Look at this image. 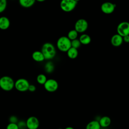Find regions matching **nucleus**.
Here are the masks:
<instances>
[{
	"mask_svg": "<svg viewBox=\"0 0 129 129\" xmlns=\"http://www.w3.org/2000/svg\"><path fill=\"white\" fill-rule=\"evenodd\" d=\"M6 129H19L17 123H9L6 127Z\"/></svg>",
	"mask_w": 129,
	"mask_h": 129,
	"instance_id": "25",
	"label": "nucleus"
},
{
	"mask_svg": "<svg viewBox=\"0 0 129 129\" xmlns=\"http://www.w3.org/2000/svg\"><path fill=\"white\" fill-rule=\"evenodd\" d=\"M117 32L122 37L129 35V22L123 21L120 23L117 27Z\"/></svg>",
	"mask_w": 129,
	"mask_h": 129,
	"instance_id": "6",
	"label": "nucleus"
},
{
	"mask_svg": "<svg viewBox=\"0 0 129 129\" xmlns=\"http://www.w3.org/2000/svg\"><path fill=\"white\" fill-rule=\"evenodd\" d=\"M37 1L39 2H44V0H37Z\"/></svg>",
	"mask_w": 129,
	"mask_h": 129,
	"instance_id": "30",
	"label": "nucleus"
},
{
	"mask_svg": "<svg viewBox=\"0 0 129 129\" xmlns=\"http://www.w3.org/2000/svg\"><path fill=\"white\" fill-rule=\"evenodd\" d=\"M10 25V21L8 18L6 17H2L0 18V29L2 30H7Z\"/></svg>",
	"mask_w": 129,
	"mask_h": 129,
	"instance_id": "13",
	"label": "nucleus"
},
{
	"mask_svg": "<svg viewBox=\"0 0 129 129\" xmlns=\"http://www.w3.org/2000/svg\"><path fill=\"white\" fill-rule=\"evenodd\" d=\"M30 85L27 80L24 78H20L15 82V87L19 91L25 92L28 90Z\"/></svg>",
	"mask_w": 129,
	"mask_h": 129,
	"instance_id": "5",
	"label": "nucleus"
},
{
	"mask_svg": "<svg viewBox=\"0 0 129 129\" xmlns=\"http://www.w3.org/2000/svg\"><path fill=\"white\" fill-rule=\"evenodd\" d=\"M54 69V67L53 63L51 61L47 62L44 66L45 71L47 73H52Z\"/></svg>",
	"mask_w": 129,
	"mask_h": 129,
	"instance_id": "20",
	"label": "nucleus"
},
{
	"mask_svg": "<svg viewBox=\"0 0 129 129\" xmlns=\"http://www.w3.org/2000/svg\"><path fill=\"white\" fill-rule=\"evenodd\" d=\"M41 52L43 54L45 59L53 58L56 53L54 46L49 42H46L43 44L41 48Z\"/></svg>",
	"mask_w": 129,
	"mask_h": 129,
	"instance_id": "1",
	"label": "nucleus"
},
{
	"mask_svg": "<svg viewBox=\"0 0 129 129\" xmlns=\"http://www.w3.org/2000/svg\"><path fill=\"white\" fill-rule=\"evenodd\" d=\"M64 129H74V128L72 126H68V127H66Z\"/></svg>",
	"mask_w": 129,
	"mask_h": 129,
	"instance_id": "29",
	"label": "nucleus"
},
{
	"mask_svg": "<svg viewBox=\"0 0 129 129\" xmlns=\"http://www.w3.org/2000/svg\"><path fill=\"white\" fill-rule=\"evenodd\" d=\"M45 89L49 92H53L55 91L58 87L57 82L52 79H48L44 85Z\"/></svg>",
	"mask_w": 129,
	"mask_h": 129,
	"instance_id": "8",
	"label": "nucleus"
},
{
	"mask_svg": "<svg viewBox=\"0 0 129 129\" xmlns=\"http://www.w3.org/2000/svg\"><path fill=\"white\" fill-rule=\"evenodd\" d=\"M32 57L35 61L37 62H42L45 59L43 54L41 51L36 50L34 51L32 54Z\"/></svg>",
	"mask_w": 129,
	"mask_h": 129,
	"instance_id": "12",
	"label": "nucleus"
},
{
	"mask_svg": "<svg viewBox=\"0 0 129 129\" xmlns=\"http://www.w3.org/2000/svg\"><path fill=\"white\" fill-rule=\"evenodd\" d=\"M78 1L76 0H62L60 3L61 9L65 12L73 11L77 6Z\"/></svg>",
	"mask_w": 129,
	"mask_h": 129,
	"instance_id": "4",
	"label": "nucleus"
},
{
	"mask_svg": "<svg viewBox=\"0 0 129 129\" xmlns=\"http://www.w3.org/2000/svg\"><path fill=\"white\" fill-rule=\"evenodd\" d=\"M81 43L80 42L79 39H75L71 41V45L72 47L76 49H78L81 46Z\"/></svg>",
	"mask_w": 129,
	"mask_h": 129,
	"instance_id": "22",
	"label": "nucleus"
},
{
	"mask_svg": "<svg viewBox=\"0 0 129 129\" xmlns=\"http://www.w3.org/2000/svg\"><path fill=\"white\" fill-rule=\"evenodd\" d=\"M28 129H37L39 126V121L35 116H30L26 120Z\"/></svg>",
	"mask_w": 129,
	"mask_h": 129,
	"instance_id": "9",
	"label": "nucleus"
},
{
	"mask_svg": "<svg viewBox=\"0 0 129 129\" xmlns=\"http://www.w3.org/2000/svg\"><path fill=\"white\" fill-rule=\"evenodd\" d=\"M19 129H26L27 128L26 125V122H25L23 120L19 121L17 123Z\"/></svg>",
	"mask_w": 129,
	"mask_h": 129,
	"instance_id": "24",
	"label": "nucleus"
},
{
	"mask_svg": "<svg viewBox=\"0 0 129 129\" xmlns=\"http://www.w3.org/2000/svg\"><path fill=\"white\" fill-rule=\"evenodd\" d=\"M36 86L34 85H30L29 87V89L28 90L30 92H34L36 90Z\"/></svg>",
	"mask_w": 129,
	"mask_h": 129,
	"instance_id": "27",
	"label": "nucleus"
},
{
	"mask_svg": "<svg viewBox=\"0 0 129 129\" xmlns=\"http://www.w3.org/2000/svg\"><path fill=\"white\" fill-rule=\"evenodd\" d=\"M9 121H10V123H17L19 122L17 117L14 115H12L9 118Z\"/></svg>",
	"mask_w": 129,
	"mask_h": 129,
	"instance_id": "26",
	"label": "nucleus"
},
{
	"mask_svg": "<svg viewBox=\"0 0 129 129\" xmlns=\"http://www.w3.org/2000/svg\"><path fill=\"white\" fill-rule=\"evenodd\" d=\"M116 5L110 2L103 3L101 6L102 12L106 14H110L113 12L115 10Z\"/></svg>",
	"mask_w": 129,
	"mask_h": 129,
	"instance_id": "10",
	"label": "nucleus"
},
{
	"mask_svg": "<svg viewBox=\"0 0 129 129\" xmlns=\"http://www.w3.org/2000/svg\"><path fill=\"white\" fill-rule=\"evenodd\" d=\"M79 40L82 44L87 45L91 42V38L89 35L87 34H83L80 36Z\"/></svg>",
	"mask_w": 129,
	"mask_h": 129,
	"instance_id": "16",
	"label": "nucleus"
},
{
	"mask_svg": "<svg viewBox=\"0 0 129 129\" xmlns=\"http://www.w3.org/2000/svg\"><path fill=\"white\" fill-rule=\"evenodd\" d=\"M36 80H37V82L39 84H41V85H44V84L47 80L45 75L44 74H40L38 75L37 77Z\"/></svg>",
	"mask_w": 129,
	"mask_h": 129,
	"instance_id": "21",
	"label": "nucleus"
},
{
	"mask_svg": "<svg viewBox=\"0 0 129 129\" xmlns=\"http://www.w3.org/2000/svg\"><path fill=\"white\" fill-rule=\"evenodd\" d=\"M56 45L60 51L67 52L72 47L71 40L67 36H61L58 39Z\"/></svg>",
	"mask_w": 129,
	"mask_h": 129,
	"instance_id": "2",
	"label": "nucleus"
},
{
	"mask_svg": "<svg viewBox=\"0 0 129 129\" xmlns=\"http://www.w3.org/2000/svg\"><path fill=\"white\" fill-rule=\"evenodd\" d=\"M88 27V22L84 19H78L75 24V29L78 33H83Z\"/></svg>",
	"mask_w": 129,
	"mask_h": 129,
	"instance_id": "7",
	"label": "nucleus"
},
{
	"mask_svg": "<svg viewBox=\"0 0 129 129\" xmlns=\"http://www.w3.org/2000/svg\"><path fill=\"white\" fill-rule=\"evenodd\" d=\"M101 126L98 120H92L89 122L86 126V129H100Z\"/></svg>",
	"mask_w": 129,
	"mask_h": 129,
	"instance_id": "15",
	"label": "nucleus"
},
{
	"mask_svg": "<svg viewBox=\"0 0 129 129\" xmlns=\"http://www.w3.org/2000/svg\"><path fill=\"white\" fill-rule=\"evenodd\" d=\"M7 1L6 0H2L0 3V13H2L5 10L7 7Z\"/></svg>",
	"mask_w": 129,
	"mask_h": 129,
	"instance_id": "23",
	"label": "nucleus"
},
{
	"mask_svg": "<svg viewBox=\"0 0 129 129\" xmlns=\"http://www.w3.org/2000/svg\"><path fill=\"white\" fill-rule=\"evenodd\" d=\"M78 35V32L75 30V29H73V30H70L68 33V36L67 37L71 40H73L75 39H76L77 38Z\"/></svg>",
	"mask_w": 129,
	"mask_h": 129,
	"instance_id": "19",
	"label": "nucleus"
},
{
	"mask_svg": "<svg viewBox=\"0 0 129 129\" xmlns=\"http://www.w3.org/2000/svg\"><path fill=\"white\" fill-rule=\"evenodd\" d=\"M58 129H62V128H58Z\"/></svg>",
	"mask_w": 129,
	"mask_h": 129,
	"instance_id": "31",
	"label": "nucleus"
},
{
	"mask_svg": "<svg viewBox=\"0 0 129 129\" xmlns=\"http://www.w3.org/2000/svg\"><path fill=\"white\" fill-rule=\"evenodd\" d=\"M123 41L126 42V43H128L129 42V35L125 36L123 37Z\"/></svg>",
	"mask_w": 129,
	"mask_h": 129,
	"instance_id": "28",
	"label": "nucleus"
},
{
	"mask_svg": "<svg viewBox=\"0 0 129 129\" xmlns=\"http://www.w3.org/2000/svg\"><path fill=\"white\" fill-rule=\"evenodd\" d=\"M20 5L26 8H28L32 7L35 3V1L34 0H19V1Z\"/></svg>",
	"mask_w": 129,
	"mask_h": 129,
	"instance_id": "17",
	"label": "nucleus"
},
{
	"mask_svg": "<svg viewBox=\"0 0 129 129\" xmlns=\"http://www.w3.org/2000/svg\"><path fill=\"white\" fill-rule=\"evenodd\" d=\"M100 125L102 127H107L111 124V119L107 116H104L101 117L99 120Z\"/></svg>",
	"mask_w": 129,
	"mask_h": 129,
	"instance_id": "14",
	"label": "nucleus"
},
{
	"mask_svg": "<svg viewBox=\"0 0 129 129\" xmlns=\"http://www.w3.org/2000/svg\"><path fill=\"white\" fill-rule=\"evenodd\" d=\"M123 41V37L118 34L113 35L110 40L111 44L115 47L121 45Z\"/></svg>",
	"mask_w": 129,
	"mask_h": 129,
	"instance_id": "11",
	"label": "nucleus"
},
{
	"mask_svg": "<svg viewBox=\"0 0 129 129\" xmlns=\"http://www.w3.org/2000/svg\"><path fill=\"white\" fill-rule=\"evenodd\" d=\"M15 83L13 79L8 76H3L0 79V87L6 91L12 90L15 87Z\"/></svg>",
	"mask_w": 129,
	"mask_h": 129,
	"instance_id": "3",
	"label": "nucleus"
},
{
	"mask_svg": "<svg viewBox=\"0 0 129 129\" xmlns=\"http://www.w3.org/2000/svg\"><path fill=\"white\" fill-rule=\"evenodd\" d=\"M67 53L68 56L71 59L76 58L78 55V49L72 47L67 52Z\"/></svg>",
	"mask_w": 129,
	"mask_h": 129,
	"instance_id": "18",
	"label": "nucleus"
}]
</instances>
